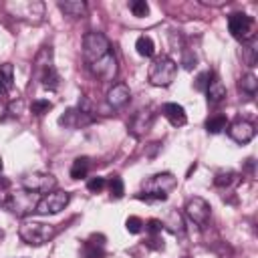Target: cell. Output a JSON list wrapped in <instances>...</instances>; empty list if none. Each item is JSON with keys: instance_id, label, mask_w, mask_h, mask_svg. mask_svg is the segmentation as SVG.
I'll list each match as a JSON object with an SVG mask.
<instances>
[{"instance_id": "obj_1", "label": "cell", "mask_w": 258, "mask_h": 258, "mask_svg": "<svg viewBox=\"0 0 258 258\" xmlns=\"http://www.w3.org/2000/svg\"><path fill=\"white\" fill-rule=\"evenodd\" d=\"M177 185V179L173 173H155L151 175L147 181H143V191L139 194V198L145 200H167L169 191Z\"/></svg>"}, {"instance_id": "obj_2", "label": "cell", "mask_w": 258, "mask_h": 258, "mask_svg": "<svg viewBox=\"0 0 258 258\" xmlns=\"http://www.w3.org/2000/svg\"><path fill=\"white\" fill-rule=\"evenodd\" d=\"M34 71H36L42 87H46L50 91H54L58 87L60 77H58V73H56V69L52 64V48L50 46H44L36 54V58H34Z\"/></svg>"}, {"instance_id": "obj_3", "label": "cell", "mask_w": 258, "mask_h": 258, "mask_svg": "<svg viewBox=\"0 0 258 258\" xmlns=\"http://www.w3.org/2000/svg\"><path fill=\"white\" fill-rule=\"evenodd\" d=\"M54 234H56L54 226L44 224V222H24L18 228V236L28 246H42V244L50 242L54 238Z\"/></svg>"}, {"instance_id": "obj_4", "label": "cell", "mask_w": 258, "mask_h": 258, "mask_svg": "<svg viewBox=\"0 0 258 258\" xmlns=\"http://www.w3.org/2000/svg\"><path fill=\"white\" fill-rule=\"evenodd\" d=\"M177 75V64L167 54L157 56L149 67V83L155 87H169Z\"/></svg>"}, {"instance_id": "obj_5", "label": "cell", "mask_w": 258, "mask_h": 258, "mask_svg": "<svg viewBox=\"0 0 258 258\" xmlns=\"http://www.w3.org/2000/svg\"><path fill=\"white\" fill-rule=\"evenodd\" d=\"M40 202V196L28 189H20V191H12L8 194V198L4 200V206L16 214V216H28L32 212H36V206Z\"/></svg>"}, {"instance_id": "obj_6", "label": "cell", "mask_w": 258, "mask_h": 258, "mask_svg": "<svg viewBox=\"0 0 258 258\" xmlns=\"http://www.w3.org/2000/svg\"><path fill=\"white\" fill-rule=\"evenodd\" d=\"M111 52V44L107 40V36L103 32H87L83 38V56L89 64H93L95 60L103 58L105 54Z\"/></svg>"}, {"instance_id": "obj_7", "label": "cell", "mask_w": 258, "mask_h": 258, "mask_svg": "<svg viewBox=\"0 0 258 258\" xmlns=\"http://www.w3.org/2000/svg\"><path fill=\"white\" fill-rule=\"evenodd\" d=\"M6 8L14 18L26 20L30 24H40L44 18L42 2H10V4H6Z\"/></svg>"}, {"instance_id": "obj_8", "label": "cell", "mask_w": 258, "mask_h": 258, "mask_svg": "<svg viewBox=\"0 0 258 258\" xmlns=\"http://www.w3.org/2000/svg\"><path fill=\"white\" fill-rule=\"evenodd\" d=\"M228 28H230V34L240 42H248L250 38H254V18L244 12L230 14Z\"/></svg>"}, {"instance_id": "obj_9", "label": "cell", "mask_w": 258, "mask_h": 258, "mask_svg": "<svg viewBox=\"0 0 258 258\" xmlns=\"http://www.w3.org/2000/svg\"><path fill=\"white\" fill-rule=\"evenodd\" d=\"M22 187L34 194H50L56 189V177L52 173H44V171H34L22 177Z\"/></svg>"}, {"instance_id": "obj_10", "label": "cell", "mask_w": 258, "mask_h": 258, "mask_svg": "<svg viewBox=\"0 0 258 258\" xmlns=\"http://www.w3.org/2000/svg\"><path fill=\"white\" fill-rule=\"evenodd\" d=\"M71 202V194L62 191V189H54L50 194H46L44 198H40L38 206H36V214L40 216H50V214H58L62 212Z\"/></svg>"}, {"instance_id": "obj_11", "label": "cell", "mask_w": 258, "mask_h": 258, "mask_svg": "<svg viewBox=\"0 0 258 258\" xmlns=\"http://www.w3.org/2000/svg\"><path fill=\"white\" fill-rule=\"evenodd\" d=\"M183 210H185V216H187L196 226H200V228H206V226H208L212 208H210V204H208L204 198H200V196L189 198V200L185 202V208H183Z\"/></svg>"}, {"instance_id": "obj_12", "label": "cell", "mask_w": 258, "mask_h": 258, "mask_svg": "<svg viewBox=\"0 0 258 258\" xmlns=\"http://www.w3.org/2000/svg\"><path fill=\"white\" fill-rule=\"evenodd\" d=\"M93 77H97L101 83H109V81H115L117 73H119V64H117V58L113 52L105 54L103 58L95 60L93 64H89Z\"/></svg>"}, {"instance_id": "obj_13", "label": "cell", "mask_w": 258, "mask_h": 258, "mask_svg": "<svg viewBox=\"0 0 258 258\" xmlns=\"http://www.w3.org/2000/svg\"><path fill=\"white\" fill-rule=\"evenodd\" d=\"M226 129H228L230 139H232V141H236V143H240V145H244V143L252 141V139H254V135H256L254 125H252L250 121H244V119H238V121L230 123Z\"/></svg>"}, {"instance_id": "obj_14", "label": "cell", "mask_w": 258, "mask_h": 258, "mask_svg": "<svg viewBox=\"0 0 258 258\" xmlns=\"http://www.w3.org/2000/svg\"><path fill=\"white\" fill-rule=\"evenodd\" d=\"M93 123V115H87L81 109H67L60 117H58V125L67 127V129H81Z\"/></svg>"}, {"instance_id": "obj_15", "label": "cell", "mask_w": 258, "mask_h": 258, "mask_svg": "<svg viewBox=\"0 0 258 258\" xmlns=\"http://www.w3.org/2000/svg\"><path fill=\"white\" fill-rule=\"evenodd\" d=\"M129 99H131V91H129V87H127L125 83L113 85V87L109 89V93H107V105L113 107V109L125 107V105L129 103Z\"/></svg>"}, {"instance_id": "obj_16", "label": "cell", "mask_w": 258, "mask_h": 258, "mask_svg": "<svg viewBox=\"0 0 258 258\" xmlns=\"http://www.w3.org/2000/svg\"><path fill=\"white\" fill-rule=\"evenodd\" d=\"M151 123H153V113L151 111H137L133 115L131 123H129V131L135 137H141L151 129Z\"/></svg>"}, {"instance_id": "obj_17", "label": "cell", "mask_w": 258, "mask_h": 258, "mask_svg": "<svg viewBox=\"0 0 258 258\" xmlns=\"http://www.w3.org/2000/svg\"><path fill=\"white\" fill-rule=\"evenodd\" d=\"M161 113H163V117H165L173 127H181V125H185V121H187L185 109H183L181 105H177V103H165V105L161 107Z\"/></svg>"}, {"instance_id": "obj_18", "label": "cell", "mask_w": 258, "mask_h": 258, "mask_svg": "<svg viewBox=\"0 0 258 258\" xmlns=\"http://www.w3.org/2000/svg\"><path fill=\"white\" fill-rule=\"evenodd\" d=\"M58 10L64 12L67 16L73 18H81L87 12V4L83 0H67V2H58Z\"/></svg>"}, {"instance_id": "obj_19", "label": "cell", "mask_w": 258, "mask_h": 258, "mask_svg": "<svg viewBox=\"0 0 258 258\" xmlns=\"http://www.w3.org/2000/svg\"><path fill=\"white\" fill-rule=\"evenodd\" d=\"M206 95H208V103H212V105L220 103V101L226 97V87H224V83H222L220 79H212L210 85H208V89H206Z\"/></svg>"}, {"instance_id": "obj_20", "label": "cell", "mask_w": 258, "mask_h": 258, "mask_svg": "<svg viewBox=\"0 0 258 258\" xmlns=\"http://www.w3.org/2000/svg\"><path fill=\"white\" fill-rule=\"evenodd\" d=\"M83 254H85V258H105L103 242H95V236H93L91 240L85 242V246H83Z\"/></svg>"}, {"instance_id": "obj_21", "label": "cell", "mask_w": 258, "mask_h": 258, "mask_svg": "<svg viewBox=\"0 0 258 258\" xmlns=\"http://www.w3.org/2000/svg\"><path fill=\"white\" fill-rule=\"evenodd\" d=\"M256 54H258L256 38H250L248 42H242V58L248 67H256Z\"/></svg>"}, {"instance_id": "obj_22", "label": "cell", "mask_w": 258, "mask_h": 258, "mask_svg": "<svg viewBox=\"0 0 258 258\" xmlns=\"http://www.w3.org/2000/svg\"><path fill=\"white\" fill-rule=\"evenodd\" d=\"M89 167H91L89 157H77V159L73 161V165H71V177H73V179L85 177V175L89 173Z\"/></svg>"}, {"instance_id": "obj_23", "label": "cell", "mask_w": 258, "mask_h": 258, "mask_svg": "<svg viewBox=\"0 0 258 258\" xmlns=\"http://www.w3.org/2000/svg\"><path fill=\"white\" fill-rule=\"evenodd\" d=\"M135 50H137V54L149 58V56H153V52H155V44H153V40H151L149 36L143 34V36H139V38L135 40Z\"/></svg>"}, {"instance_id": "obj_24", "label": "cell", "mask_w": 258, "mask_h": 258, "mask_svg": "<svg viewBox=\"0 0 258 258\" xmlns=\"http://www.w3.org/2000/svg\"><path fill=\"white\" fill-rule=\"evenodd\" d=\"M238 89H240L242 93H246L248 97H254V95H256V89H258V81H256V77H254L252 73L244 75V77L240 79V83H238Z\"/></svg>"}, {"instance_id": "obj_25", "label": "cell", "mask_w": 258, "mask_h": 258, "mask_svg": "<svg viewBox=\"0 0 258 258\" xmlns=\"http://www.w3.org/2000/svg\"><path fill=\"white\" fill-rule=\"evenodd\" d=\"M161 224H163V228H167V230L173 232V234H181V232H183V222H181V216L177 214V210L169 212L167 220L161 222Z\"/></svg>"}, {"instance_id": "obj_26", "label": "cell", "mask_w": 258, "mask_h": 258, "mask_svg": "<svg viewBox=\"0 0 258 258\" xmlns=\"http://www.w3.org/2000/svg\"><path fill=\"white\" fill-rule=\"evenodd\" d=\"M226 127H228V119H226L224 115H214V117H210V119L206 121L208 133H222Z\"/></svg>"}, {"instance_id": "obj_27", "label": "cell", "mask_w": 258, "mask_h": 258, "mask_svg": "<svg viewBox=\"0 0 258 258\" xmlns=\"http://www.w3.org/2000/svg\"><path fill=\"white\" fill-rule=\"evenodd\" d=\"M109 191H111V196L113 198H123V194H125V187H123V179L119 177V175H113L111 179H109Z\"/></svg>"}, {"instance_id": "obj_28", "label": "cell", "mask_w": 258, "mask_h": 258, "mask_svg": "<svg viewBox=\"0 0 258 258\" xmlns=\"http://www.w3.org/2000/svg\"><path fill=\"white\" fill-rule=\"evenodd\" d=\"M129 10L133 12V16H147L149 14V4L145 2V0H133V2H129Z\"/></svg>"}, {"instance_id": "obj_29", "label": "cell", "mask_w": 258, "mask_h": 258, "mask_svg": "<svg viewBox=\"0 0 258 258\" xmlns=\"http://www.w3.org/2000/svg\"><path fill=\"white\" fill-rule=\"evenodd\" d=\"M234 179H236V173H234V171H220V173L214 177V183H216L218 187H228V185H232Z\"/></svg>"}, {"instance_id": "obj_30", "label": "cell", "mask_w": 258, "mask_h": 258, "mask_svg": "<svg viewBox=\"0 0 258 258\" xmlns=\"http://www.w3.org/2000/svg\"><path fill=\"white\" fill-rule=\"evenodd\" d=\"M30 109H32L34 115L40 117V115H44V113H48V111L52 109V103L46 101V99H36V101H32V107H30Z\"/></svg>"}, {"instance_id": "obj_31", "label": "cell", "mask_w": 258, "mask_h": 258, "mask_svg": "<svg viewBox=\"0 0 258 258\" xmlns=\"http://www.w3.org/2000/svg\"><path fill=\"white\" fill-rule=\"evenodd\" d=\"M0 83L10 91L12 89V64H0Z\"/></svg>"}, {"instance_id": "obj_32", "label": "cell", "mask_w": 258, "mask_h": 258, "mask_svg": "<svg viewBox=\"0 0 258 258\" xmlns=\"http://www.w3.org/2000/svg\"><path fill=\"white\" fill-rule=\"evenodd\" d=\"M143 220L141 218H137V216H129L127 218V222H125V228H127V232H131V234H139V232H143Z\"/></svg>"}, {"instance_id": "obj_33", "label": "cell", "mask_w": 258, "mask_h": 258, "mask_svg": "<svg viewBox=\"0 0 258 258\" xmlns=\"http://www.w3.org/2000/svg\"><path fill=\"white\" fill-rule=\"evenodd\" d=\"M210 81H212V73L210 71H206V73H200L198 77H196V89L198 91H206L208 89V85H210Z\"/></svg>"}, {"instance_id": "obj_34", "label": "cell", "mask_w": 258, "mask_h": 258, "mask_svg": "<svg viewBox=\"0 0 258 258\" xmlns=\"http://www.w3.org/2000/svg\"><path fill=\"white\" fill-rule=\"evenodd\" d=\"M105 185H107L105 177H99V175H97V177H91V179L87 181V189H89V191H93V194L101 191V189H103Z\"/></svg>"}, {"instance_id": "obj_35", "label": "cell", "mask_w": 258, "mask_h": 258, "mask_svg": "<svg viewBox=\"0 0 258 258\" xmlns=\"http://www.w3.org/2000/svg\"><path fill=\"white\" fill-rule=\"evenodd\" d=\"M145 228H147V230H149V232H151V234H159V232H161V230H163V224H161V222H159V220H149V222H147V226H145Z\"/></svg>"}, {"instance_id": "obj_36", "label": "cell", "mask_w": 258, "mask_h": 258, "mask_svg": "<svg viewBox=\"0 0 258 258\" xmlns=\"http://www.w3.org/2000/svg\"><path fill=\"white\" fill-rule=\"evenodd\" d=\"M6 93H8V89H6V87H4L2 83H0V99H2V97H4Z\"/></svg>"}, {"instance_id": "obj_37", "label": "cell", "mask_w": 258, "mask_h": 258, "mask_svg": "<svg viewBox=\"0 0 258 258\" xmlns=\"http://www.w3.org/2000/svg\"><path fill=\"white\" fill-rule=\"evenodd\" d=\"M0 171H2V159H0Z\"/></svg>"}]
</instances>
